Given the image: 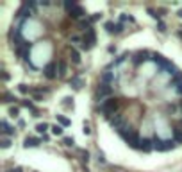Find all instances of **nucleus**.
<instances>
[{"label": "nucleus", "instance_id": "1", "mask_svg": "<svg viewBox=\"0 0 182 172\" xmlns=\"http://www.w3.org/2000/svg\"><path fill=\"white\" fill-rule=\"evenodd\" d=\"M36 7H38L36 2H25V4L18 9V13H16L18 20H29V18H34V14H36Z\"/></svg>", "mask_w": 182, "mask_h": 172}, {"label": "nucleus", "instance_id": "2", "mask_svg": "<svg viewBox=\"0 0 182 172\" xmlns=\"http://www.w3.org/2000/svg\"><path fill=\"white\" fill-rule=\"evenodd\" d=\"M175 145H177V142H175L173 138H168V140H163V138H159V136L154 138V149H155V151L166 153V151H172Z\"/></svg>", "mask_w": 182, "mask_h": 172}, {"label": "nucleus", "instance_id": "3", "mask_svg": "<svg viewBox=\"0 0 182 172\" xmlns=\"http://www.w3.org/2000/svg\"><path fill=\"white\" fill-rule=\"evenodd\" d=\"M118 135H120L125 142H129V144H132L134 140L139 138L138 133H136V129H134L132 126H123V127H120V129H118Z\"/></svg>", "mask_w": 182, "mask_h": 172}, {"label": "nucleus", "instance_id": "4", "mask_svg": "<svg viewBox=\"0 0 182 172\" xmlns=\"http://www.w3.org/2000/svg\"><path fill=\"white\" fill-rule=\"evenodd\" d=\"M113 93V86L111 84H100L98 86V90H97V99H98V102H104L105 101V97H109Z\"/></svg>", "mask_w": 182, "mask_h": 172}, {"label": "nucleus", "instance_id": "5", "mask_svg": "<svg viewBox=\"0 0 182 172\" xmlns=\"http://www.w3.org/2000/svg\"><path fill=\"white\" fill-rule=\"evenodd\" d=\"M105 29H107V32L109 34H120V32H123V23H114V22H105V25H104Z\"/></svg>", "mask_w": 182, "mask_h": 172}, {"label": "nucleus", "instance_id": "6", "mask_svg": "<svg viewBox=\"0 0 182 172\" xmlns=\"http://www.w3.org/2000/svg\"><path fill=\"white\" fill-rule=\"evenodd\" d=\"M150 57H152V54H150L148 50H139V52H136V54L132 56V59H134L136 65H141L143 61H148Z\"/></svg>", "mask_w": 182, "mask_h": 172}, {"label": "nucleus", "instance_id": "7", "mask_svg": "<svg viewBox=\"0 0 182 172\" xmlns=\"http://www.w3.org/2000/svg\"><path fill=\"white\" fill-rule=\"evenodd\" d=\"M43 74H45L46 79H55V77H57V63H48V65L45 66Z\"/></svg>", "mask_w": 182, "mask_h": 172}, {"label": "nucleus", "instance_id": "8", "mask_svg": "<svg viewBox=\"0 0 182 172\" xmlns=\"http://www.w3.org/2000/svg\"><path fill=\"white\" fill-rule=\"evenodd\" d=\"M150 61H154L155 65H159V66L163 68V72H164V70H166V68H168V66L172 65V63H170L168 59H164V57H163V56H159V54H152Z\"/></svg>", "mask_w": 182, "mask_h": 172}, {"label": "nucleus", "instance_id": "9", "mask_svg": "<svg viewBox=\"0 0 182 172\" xmlns=\"http://www.w3.org/2000/svg\"><path fill=\"white\" fill-rule=\"evenodd\" d=\"M139 151H143V153H150V151H154V140L141 138V142H139Z\"/></svg>", "mask_w": 182, "mask_h": 172}, {"label": "nucleus", "instance_id": "10", "mask_svg": "<svg viewBox=\"0 0 182 172\" xmlns=\"http://www.w3.org/2000/svg\"><path fill=\"white\" fill-rule=\"evenodd\" d=\"M2 135H4V136H11V135H14V127L9 126L7 120H2Z\"/></svg>", "mask_w": 182, "mask_h": 172}, {"label": "nucleus", "instance_id": "11", "mask_svg": "<svg viewBox=\"0 0 182 172\" xmlns=\"http://www.w3.org/2000/svg\"><path fill=\"white\" fill-rule=\"evenodd\" d=\"M84 14H86V13H84V9H82L80 5H77V7L70 13V16H73V18H80V20H82V16H84Z\"/></svg>", "mask_w": 182, "mask_h": 172}, {"label": "nucleus", "instance_id": "12", "mask_svg": "<svg viewBox=\"0 0 182 172\" xmlns=\"http://www.w3.org/2000/svg\"><path fill=\"white\" fill-rule=\"evenodd\" d=\"M70 57H71V61H73L75 65H79V63H80V54H79V50H77V48H71V50H70Z\"/></svg>", "mask_w": 182, "mask_h": 172}, {"label": "nucleus", "instance_id": "13", "mask_svg": "<svg viewBox=\"0 0 182 172\" xmlns=\"http://www.w3.org/2000/svg\"><path fill=\"white\" fill-rule=\"evenodd\" d=\"M39 142L41 140H38V138H25V147H38L39 145Z\"/></svg>", "mask_w": 182, "mask_h": 172}, {"label": "nucleus", "instance_id": "14", "mask_svg": "<svg viewBox=\"0 0 182 172\" xmlns=\"http://www.w3.org/2000/svg\"><path fill=\"white\" fill-rule=\"evenodd\" d=\"M173 140H175L177 144H182V129L181 127H175V129H173Z\"/></svg>", "mask_w": 182, "mask_h": 172}, {"label": "nucleus", "instance_id": "15", "mask_svg": "<svg viewBox=\"0 0 182 172\" xmlns=\"http://www.w3.org/2000/svg\"><path fill=\"white\" fill-rule=\"evenodd\" d=\"M57 74H59L61 77L66 74V63H64V61H57Z\"/></svg>", "mask_w": 182, "mask_h": 172}, {"label": "nucleus", "instance_id": "16", "mask_svg": "<svg viewBox=\"0 0 182 172\" xmlns=\"http://www.w3.org/2000/svg\"><path fill=\"white\" fill-rule=\"evenodd\" d=\"M48 127H50V126H48V124H45V122H43V124H38V127H36V131H38V133H39V135H43V133H45V131H46V129H48Z\"/></svg>", "mask_w": 182, "mask_h": 172}, {"label": "nucleus", "instance_id": "17", "mask_svg": "<svg viewBox=\"0 0 182 172\" xmlns=\"http://www.w3.org/2000/svg\"><path fill=\"white\" fill-rule=\"evenodd\" d=\"M50 129H52V133H54L55 136H61V135H63V127H61V126H57V124H55V126H52Z\"/></svg>", "mask_w": 182, "mask_h": 172}, {"label": "nucleus", "instance_id": "18", "mask_svg": "<svg viewBox=\"0 0 182 172\" xmlns=\"http://www.w3.org/2000/svg\"><path fill=\"white\" fill-rule=\"evenodd\" d=\"M57 122H59L61 126H70V120H68L66 117H63V115H57Z\"/></svg>", "mask_w": 182, "mask_h": 172}, {"label": "nucleus", "instance_id": "19", "mask_svg": "<svg viewBox=\"0 0 182 172\" xmlns=\"http://www.w3.org/2000/svg\"><path fill=\"white\" fill-rule=\"evenodd\" d=\"M123 22H134V18L130 14H122L120 16V23H123Z\"/></svg>", "mask_w": 182, "mask_h": 172}, {"label": "nucleus", "instance_id": "20", "mask_svg": "<svg viewBox=\"0 0 182 172\" xmlns=\"http://www.w3.org/2000/svg\"><path fill=\"white\" fill-rule=\"evenodd\" d=\"M9 145H11V140H9L7 136H4V140H2V147H4V149H7Z\"/></svg>", "mask_w": 182, "mask_h": 172}, {"label": "nucleus", "instance_id": "21", "mask_svg": "<svg viewBox=\"0 0 182 172\" xmlns=\"http://www.w3.org/2000/svg\"><path fill=\"white\" fill-rule=\"evenodd\" d=\"M71 84H73V86H75V88H80V84H82V81H80V79H79V77H75V79H73V81H71Z\"/></svg>", "mask_w": 182, "mask_h": 172}, {"label": "nucleus", "instance_id": "22", "mask_svg": "<svg viewBox=\"0 0 182 172\" xmlns=\"http://www.w3.org/2000/svg\"><path fill=\"white\" fill-rule=\"evenodd\" d=\"M18 90H20L21 93H29V92H30V90L27 88V84H20V88H18Z\"/></svg>", "mask_w": 182, "mask_h": 172}, {"label": "nucleus", "instance_id": "23", "mask_svg": "<svg viewBox=\"0 0 182 172\" xmlns=\"http://www.w3.org/2000/svg\"><path fill=\"white\" fill-rule=\"evenodd\" d=\"M75 144V140L73 138H64V145H68V147H71Z\"/></svg>", "mask_w": 182, "mask_h": 172}, {"label": "nucleus", "instance_id": "24", "mask_svg": "<svg viewBox=\"0 0 182 172\" xmlns=\"http://www.w3.org/2000/svg\"><path fill=\"white\" fill-rule=\"evenodd\" d=\"M157 29H159L161 32H166V25H164L163 22H159V23H157Z\"/></svg>", "mask_w": 182, "mask_h": 172}, {"label": "nucleus", "instance_id": "25", "mask_svg": "<svg viewBox=\"0 0 182 172\" xmlns=\"http://www.w3.org/2000/svg\"><path fill=\"white\" fill-rule=\"evenodd\" d=\"M13 101H16V97H13V95L5 93V102H13Z\"/></svg>", "mask_w": 182, "mask_h": 172}, {"label": "nucleus", "instance_id": "26", "mask_svg": "<svg viewBox=\"0 0 182 172\" xmlns=\"http://www.w3.org/2000/svg\"><path fill=\"white\" fill-rule=\"evenodd\" d=\"M100 16H102V14H98V13H97V14H93V16H89V20H91V23H93V22H97V20L100 18Z\"/></svg>", "mask_w": 182, "mask_h": 172}, {"label": "nucleus", "instance_id": "27", "mask_svg": "<svg viewBox=\"0 0 182 172\" xmlns=\"http://www.w3.org/2000/svg\"><path fill=\"white\" fill-rule=\"evenodd\" d=\"M9 113H11L13 117H18V113H20V111H18V108H13V109H11Z\"/></svg>", "mask_w": 182, "mask_h": 172}, {"label": "nucleus", "instance_id": "28", "mask_svg": "<svg viewBox=\"0 0 182 172\" xmlns=\"http://www.w3.org/2000/svg\"><path fill=\"white\" fill-rule=\"evenodd\" d=\"M84 133H86V135H89V133H91V129H89V126H88V124H84Z\"/></svg>", "mask_w": 182, "mask_h": 172}, {"label": "nucleus", "instance_id": "29", "mask_svg": "<svg viewBox=\"0 0 182 172\" xmlns=\"http://www.w3.org/2000/svg\"><path fill=\"white\" fill-rule=\"evenodd\" d=\"M175 90H177V93H179V95H182V83L177 86V88H175Z\"/></svg>", "mask_w": 182, "mask_h": 172}, {"label": "nucleus", "instance_id": "30", "mask_svg": "<svg viewBox=\"0 0 182 172\" xmlns=\"http://www.w3.org/2000/svg\"><path fill=\"white\" fill-rule=\"evenodd\" d=\"M177 36H179V38H181V39H182V29H181V31H179V32H177Z\"/></svg>", "mask_w": 182, "mask_h": 172}, {"label": "nucleus", "instance_id": "31", "mask_svg": "<svg viewBox=\"0 0 182 172\" xmlns=\"http://www.w3.org/2000/svg\"><path fill=\"white\" fill-rule=\"evenodd\" d=\"M13 172H21V171H20V169H16V171H13Z\"/></svg>", "mask_w": 182, "mask_h": 172}, {"label": "nucleus", "instance_id": "32", "mask_svg": "<svg viewBox=\"0 0 182 172\" xmlns=\"http://www.w3.org/2000/svg\"><path fill=\"white\" fill-rule=\"evenodd\" d=\"M179 16H181V18H182V11H181V13H179Z\"/></svg>", "mask_w": 182, "mask_h": 172}, {"label": "nucleus", "instance_id": "33", "mask_svg": "<svg viewBox=\"0 0 182 172\" xmlns=\"http://www.w3.org/2000/svg\"><path fill=\"white\" fill-rule=\"evenodd\" d=\"M181 108H182V102H181Z\"/></svg>", "mask_w": 182, "mask_h": 172}]
</instances>
